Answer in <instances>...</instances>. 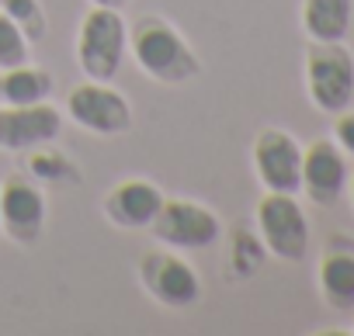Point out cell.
Returning a JSON list of instances; mask_svg holds the SVG:
<instances>
[{
	"instance_id": "cell-1",
	"label": "cell",
	"mask_w": 354,
	"mask_h": 336,
	"mask_svg": "<svg viewBox=\"0 0 354 336\" xmlns=\"http://www.w3.org/2000/svg\"><path fill=\"white\" fill-rule=\"evenodd\" d=\"M129 52L149 80L167 87L188 83L202 73V59L192 42L160 14H142L136 25H129Z\"/></svg>"
},
{
	"instance_id": "cell-2",
	"label": "cell",
	"mask_w": 354,
	"mask_h": 336,
	"mask_svg": "<svg viewBox=\"0 0 354 336\" xmlns=\"http://www.w3.org/2000/svg\"><path fill=\"white\" fill-rule=\"evenodd\" d=\"M125 56H129V25L122 11L91 8L77 28V63L84 77L111 83L122 73Z\"/></svg>"
},
{
	"instance_id": "cell-3",
	"label": "cell",
	"mask_w": 354,
	"mask_h": 336,
	"mask_svg": "<svg viewBox=\"0 0 354 336\" xmlns=\"http://www.w3.org/2000/svg\"><path fill=\"white\" fill-rule=\"evenodd\" d=\"M306 94L316 111L340 115L354 101V56L344 42H313L306 49Z\"/></svg>"
},
{
	"instance_id": "cell-4",
	"label": "cell",
	"mask_w": 354,
	"mask_h": 336,
	"mask_svg": "<svg viewBox=\"0 0 354 336\" xmlns=\"http://www.w3.org/2000/svg\"><path fill=\"white\" fill-rule=\"evenodd\" d=\"M139 284L163 308H192L202 302L198 270L170 246H153L139 257Z\"/></svg>"
},
{
	"instance_id": "cell-5",
	"label": "cell",
	"mask_w": 354,
	"mask_h": 336,
	"mask_svg": "<svg viewBox=\"0 0 354 336\" xmlns=\"http://www.w3.org/2000/svg\"><path fill=\"white\" fill-rule=\"evenodd\" d=\"M254 222H257V236L271 257H278L285 264H299L309 253V219H306L302 205L295 201V195L264 191V198L257 201Z\"/></svg>"
},
{
	"instance_id": "cell-6",
	"label": "cell",
	"mask_w": 354,
	"mask_h": 336,
	"mask_svg": "<svg viewBox=\"0 0 354 336\" xmlns=\"http://www.w3.org/2000/svg\"><path fill=\"white\" fill-rule=\"evenodd\" d=\"M149 233L156 236L160 246H170L177 253H198V250H209L223 239V222L202 201L167 198L160 215L153 219Z\"/></svg>"
},
{
	"instance_id": "cell-7",
	"label": "cell",
	"mask_w": 354,
	"mask_h": 336,
	"mask_svg": "<svg viewBox=\"0 0 354 336\" xmlns=\"http://www.w3.org/2000/svg\"><path fill=\"white\" fill-rule=\"evenodd\" d=\"M66 115H70L73 125H80L84 132L101 135V139L125 135V132H132V125H136V115H132L129 97H125L118 87L104 83V80L77 83V87L66 94Z\"/></svg>"
},
{
	"instance_id": "cell-8",
	"label": "cell",
	"mask_w": 354,
	"mask_h": 336,
	"mask_svg": "<svg viewBox=\"0 0 354 336\" xmlns=\"http://www.w3.org/2000/svg\"><path fill=\"white\" fill-rule=\"evenodd\" d=\"M254 174L264 191L299 195L302 191V142L285 128H261L254 146Z\"/></svg>"
},
{
	"instance_id": "cell-9",
	"label": "cell",
	"mask_w": 354,
	"mask_h": 336,
	"mask_svg": "<svg viewBox=\"0 0 354 336\" xmlns=\"http://www.w3.org/2000/svg\"><path fill=\"white\" fill-rule=\"evenodd\" d=\"M46 219H49L46 191L32 177L21 174L4 177V184H0V233L21 246H32L39 243Z\"/></svg>"
},
{
	"instance_id": "cell-10",
	"label": "cell",
	"mask_w": 354,
	"mask_h": 336,
	"mask_svg": "<svg viewBox=\"0 0 354 336\" xmlns=\"http://www.w3.org/2000/svg\"><path fill=\"white\" fill-rule=\"evenodd\" d=\"M63 135V111L53 101L42 104H0V149L32 152L53 146Z\"/></svg>"
},
{
	"instance_id": "cell-11",
	"label": "cell",
	"mask_w": 354,
	"mask_h": 336,
	"mask_svg": "<svg viewBox=\"0 0 354 336\" xmlns=\"http://www.w3.org/2000/svg\"><path fill=\"white\" fill-rule=\"evenodd\" d=\"M351 181L344 149L333 139H316L302 149V191L316 205H333L344 198Z\"/></svg>"
},
{
	"instance_id": "cell-12",
	"label": "cell",
	"mask_w": 354,
	"mask_h": 336,
	"mask_svg": "<svg viewBox=\"0 0 354 336\" xmlns=\"http://www.w3.org/2000/svg\"><path fill=\"white\" fill-rule=\"evenodd\" d=\"M163 191L153 184V181H142V177H129V181H118L104 198H101V212L104 219L115 226V229H125V233H136V229H149L153 219L160 215L163 208Z\"/></svg>"
},
{
	"instance_id": "cell-13",
	"label": "cell",
	"mask_w": 354,
	"mask_h": 336,
	"mask_svg": "<svg viewBox=\"0 0 354 336\" xmlns=\"http://www.w3.org/2000/svg\"><path fill=\"white\" fill-rule=\"evenodd\" d=\"M319 295L333 312H354V246L333 239L319 257Z\"/></svg>"
},
{
	"instance_id": "cell-14",
	"label": "cell",
	"mask_w": 354,
	"mask_h": 336,
	"mask_svg": "<svg viewBox=\"0 0 354 336\" xmlns=\"http://www.w3.org/2000/svg\"><path fill=\"white\" fill-rule=\"evenodd\" d=\"M354 25V0H302V32L309 42H344Z\"/></svg>"
},
{
	"instance_id": "cell-15",
	"label": "cell",
	"mask_w": 354,
	"mask_h": 336,
	"mask_svg": "<svg viewBox=\"0 0 354 336\" xmlns=\"http://www.w3.org/2000/svg\"><path fill=\"white\" fill-rule=\"evenodd\" d=\"M53 73L35 63L0 70V104H42L53 97Z\"/></svg>"
},
{
	"instance_id": "cell-16",
	"label": "cell",
	"mask_w": 354,
	"mask_h": 336,
	"mask_svg": "<svg viewBox=\"0 0 354 336\" xmlns=\"http://www.w3.org/2000/svg\"><path fill=\"white\" fill-rule=\"evenodd\" d=\"M0 11H4L32 42H39L49 32V18H46L42 0H0Z\"/></svg>"
},
{
	"instance_id": "cell-17",
	"label": "cell",
	"mask_w": 354,
	"mask_h": 336,
	"mask_svg": "<svg viewBox=\"0 0 354 336\" xmlns=\"http://www.w3.org/2000/svg\"><path fill=\"white\" fill-rule=\"evenodd\" d=\"M32 63V39L0 11V70Z\"/></svg>"
},
{
	"instance_id": "cell-18",
	"label": "cell",
	"mask_w": 354,
	"mask_h": 336,
	"mask_svg": "<svg viewBox=\"0 0 354 336\" xmlns=\"http://www.w3.org/2000/svg\"><path fill=\"white\" fill-rule=\"evenodd\" d=\"M333 142L344 149V152H351L354 156V111H340L337 115V121H333Z\"/></svg>"
},
{
	"instance_id": "cell-19",
	"label": "cell",
	"mask_w": 354,
	"mask_h": 336,
	"mask_svg": "<svg viewBox=\"0 0 354 336\" xmlns=\"http://www.w3.org/2000/svg\"><path fill=\"white\" fill-rule=\"evenodd\" d=\"M87 4H91V8H111V11H122L129 0H87Z\"/></svg>"
},
{
	"instance_id": "cell-20",
	"label": "cell",
	"mask_w": 354,
	"mask_h": 336,
	"mask_svg": "<svg viewBox=\"0 0 354 336\" xmlns=\"http://www.w3.org/2000/svg\"><path fill=\"white\" fill-rule=\"evenodd\" d=\"M347 191H351V205H354V174H351V181H347Z\"/></svg>"
}]
</instances>
